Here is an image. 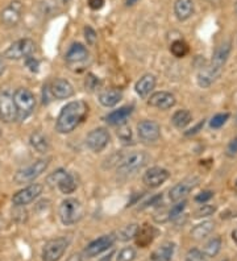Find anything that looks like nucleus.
<instances>
[{
	"mask_svg": "<svg viewBox=\"0 0 237 261\" xmlns=\"http://www.w3.org/2000/svg\"><path fill=\"white\" fill-rule=\"evenodd\" d=\"M231 49L232 44L229 41L221 42L219 46H216L209 64L203 67L198 74V83L200 87L203 89L209 87L221 75V71L224 69L228 57L231 55Z\"/></svg>",
	"mask_w": 237,
	"mask_h": 261,
	"instance_id": "1",
	"label": "nucleus"
},
{
	"mask_svg": "<svg viewBox=\"0 0 237 261\" xmlns=\"http://www.w3.org/2000/svg\"><path fill=\"white\" fill-rule=\"evenodd\" d=\"M89 111V107L83 100H74L63 106L58 115L56 129L60 134H70L83 121Z\"/></svg>",
	"mask_w": 237,
	"mask_h": 261,
	"instance_id": "2",
	"label": "nucleus"
},
{
	"mask_svg": "<svg viewBox=\"0 0 237 261\" xmlns=\"http://www.w3.org/2000/svg\"><path fill=\"white\" fill-rule=\"evenodd\" d=\"M83 217V206L75 198H66L60 204V218L65 226L78 223Z\"/></svg>",
	"mask_w": 237,
	"mask_h": 261,
	"instance_id": "3",
	"label": "nucleus"
},
{
	"mask_svg": "<svg viewBox=\"0 0 237 261\" xmlns=\"http://www.w3.org/2000/svg\"><path fill=\"white\" fill-rule=\"evenodd\" d=\"M13 102L17 110V119L24 120L33 114L36 109L35 95L28 89H17L13 94Z\"/></svg>",
	"mask_w": 237,
	"mask_h": 261,
	"instance_id": "4",
	"label": "nucleus"
},
{
	"mask_svg": "<svg viewBox=\"0 0 237 261\" xmlns=\"http://www.w3.org/2000/svg\"><path fill=\"white\" fill-rule=\"evenodd\" d=\"M49 159H41L37 160L36 163H33L32 165L27 166L24 169H20L19 172L13 175V181L17 185H24V184H28V182L35 181L36 178H38L42 173H45V170L49 166Z\"/></svg>",
	"mask_w": 237,
	"mask_h": 261,
	"instance_id": "5",
	"label": "nucleus"
},
{
	"mask_svg": "<svg viewBox=\"0 0 237 261\" xmlns=\"http://www.w3.org/2000/svg\"><path fill=\"white\" fill-rule=\"evenodd\" d=\"M149 156L144 152H133L128 156L123 157L120 163L117 164V172L120 174H132L135 172H139L148 163Z\"/></svg>",
	"mask_w": 237,
	"mask_h": 261,
	"instance_id": "6",
	"label": "nucleus"
},
{
	"mask_svg": "<svg viewBox=\"0 0 237 261\" xmlns=\"http://www.w3.org/2000/svg\"><path fill=\"white\" fill-rule=\"evenodd\" d=\"M36 50V44L31 38H21L19 41L13 42L10 48L4 51L3 57L7 60H22L31 57Z\"/></svg>",
	"mask_w": 237,
	"mask_h": 261,
	"instance_id": "7",
	"label": "nucleus"
},
{
	"mask_svg": "<svg viewBox=\"0 0 237 261\" xmlns=\"http://www.w3.org/2000/svg\"><path fill=\"white\" fill-rule=\"evenodd\" d=\"M67 245L69 240L66 238L49 240L42 249V261H58L66 251Z\"/></svg>",
	"mask_w": 237,
	"mask_h": 261,
	"instance_id": "8",
	"label": "nucleus"
},
{
	"mask_svg": "<svg viewBox=\"0 0 237 261\" xmlns=\"http://www.w3.org/2000/svg\"><path fill=\"white\" fill-rule=\"evenodd\" d=\"M42 190H44V186L41 184H32V185L27 186V188L17 191L16 194H13L12 203L16 207L27 206V204L32 203L35 199H37L41 195Z\"/></svg>",
	"mask_w": 237,
	"mask_h": 261,
	"instance_id": "9",
	"label": "nucleus"
},
{
	"mask_svg": "<svg viewBox=\"0 0 237 261\" xmlns=\"http://www.w3.org/2000/svg\"><path fill=\"white\" fill-rule=\"evenodd\" d=\"M22 16V4L20 0H12L0 13V21L7 28H12L20 22Z\"/></svg>",
	"mask_w": 237,
	"mask_h": 261,
	"instance_id": "10",
	"label": "nucleus"
},
{
	"mask_svg": "<svg viewBox=\"0 0 237 261\" xmlns=\"http://www.w3.org/2000/svg\"><path fill=\"white\" fill-rule=\"evenodd\" d=\"M110 139V134L106 128H95L86 137V144L92 152L99 153L107 147Z\"/></svg>",
	"mask_w": 237,
	"mask_h": 261,
	"instance_id": "11",
	"label": "nucleus"
},
{
	"mask_svg": "<svg viewBox=\"0 0 237 261\" xmlns=\"http://www.w3.org/2000/svg\"><path fill=\"white\" fill-rule=\"evenodd\" d=\"M137 135L144 143H155L161 137V127L153 120H142L137 124Z\"/></svg>",
	"mask_w": 237,
	"mask_h": 261,
	"instance_id": "12",
	"label": "nucleus"
},
{
	"mask_svg": "<svg viewBox=\"0 0 237 261\" xmlns=\"http://www.w3.org/2000/svg\"><path fill=\"white\" fill-rule=\"evenodd\" d=\"M116 242V236L115 233H110V235H104L99 238V239L94 240V242L90 243L85 249V255L87 257H96L99 256L100 253L106 252L107 249H110L112 245L115 244Z\"/></svg>",
	"mask_w": 237,
	"mask_h": 261,
	"instance_id": "13",
	"label": "nucleus"
},
{
	"mask_svg": "<svg viewBox=\"0 0 237 261\" xmlns=\"http://www.w3.org/2000/svg\"><path fill=\"white\" fill-rule=\"evenodd\" d=\"M170 177V173L164 168H158V166H154V168H150L146 170V173L142 177V181L145 184L148 188L155 189L160 188L162 184L168 181V178Z\"/></svg>",
	"mask_w": 237,
	"mask_h": 261,
	"instance_id": "14",
	"label": "nucleus"
},
{
	"mask_svg": "<svg viewBox=\"0 0 237 261\" xmlns=\"http://www.w3.org/2000/svg\"><path fill=\"white\" fill-rule=\"evenodd\" d=\"M0 119L4 123H12L17 119V110H16L13 96L10 94H0Z\"/></svg>",
	"mask_w": 237,
	"mask_h": 261,
	"instance_id": "15",
	"label": "nucleus"
},
{
	"mask_svg": "<svg viewBox=\"0 0 237 261\" xmlns=\"http://www.w3.org/2000/svg\"><path fill=\"white\" fill-rule=\"evenodd\" d=\"M196 179H185V181L179 182V184H177L175 186H173V188L170 189V191H169V197H170V201L171 202H180L183 201L185 198L187 197V195L190 194V191L193 190L194 188L196 186Z\"/></svg>",
	"mask_w": 237,
	"mask_h": 261,
	"instance_id": "16",
	"label": "nucleus"
},
{
	"mask_svg": "<svg viewBox=\"0 0 237 261\" xmlns=\"http://www.w3.org/2000/svg\"><path fill=\"white\" fill-rule=\"evenodd\" d=\"M149 106L158 110H170L175 106V96L168 91H158L153 94L148 100Z\"/></svg>",
	"mask_w": 237,
	"mask_h": 261,
	"instance_id": "17",
	"label": "nucleus"
},
{
	"mask_svg": "<svg viewBox=\"0 0 237 261\" xmlns=\"http://www.w3.org/2000/svg\"><path fill=\"white\" fill-rule=\"evenodd\" d=\"M49 89H50L51 95L57 99H69L74 95L73 85L69 81L62 80V78L54 80Z\"/></svg>",
	"mask_w": 237,
	"mask_h": 261,
	"instance_id": "18",
	"label": "nucleus"
},
{
	"mask_svg": "<svg viewBox=\"0 0 237 261\" xmlns=\"http://www.w3.org/2000/svg\"><path fill=\"white\" fill-rule=\"evenodd\" d=\"M87 58H89V50L85 45L79 42L71 45L66 53V61L69 64H81Z\"/></svg>",
	"mask_w": 237,
	"mask_h": 261,
	"instance_id": "19",
	"label": "nucleus"
},
{
	"mask_svg": "<svg viewBox=\"0 0 237 261\" xmlns=\"http://www.w3.org/2000/svg\"><path fill=\"white\" fill-rule=\"evenodd\" d=\"M174 13L179 21L190 19L194 15V2L193 0H175Z\"/></svg>",
	"mask_w": 237,
	"mask_h": 261,
	"instance_id": "20",
	"label": "nucleus"
},
{
	"mask_svg": "<svg viewBox=\"0 0 237 261\" xmlns=\"http://www.w3.org/2000/svg\"><path fill=\"white\" fill-rule=\"evenodd\" d=\"M155 87V76L153 74H145L137 81L135 90H136L137 95L141 98H146L149 94L152 93L153 89Z\"/></svg>",
	"mask_w": 237,
	"mask_h": 261,
	"instance_id": "21",
	"label": "nucleus"
},
{
	"mask_svg": "<svg viewBox=\"0 0 237 261\" xmlns=\"http://www.w3.org/2000/svg\"><path fill=\"white\" fill-rule=\"evenodd\" d=\"M155 235H157V229L154 227L144 224L142 227H139V231H137V235L135 239H136L137 245H140L141 248H145L149 244H152Z\"/></svg>",
	"mask_w": 237,
	"mask_h": 261,
	"instance_id": "22",
	"label": "nucleus"
},
{
	"mask_svg": "<svg viewBox=\"0 0 237 261\" xmlns=\"http://www.w3.org/2000/svg\"><path fill=\"white\" fill-rule=\"evenodd\" d=\"M132 112H133L132 106H124V107H121V109L108 114L106 120H107L108 124L121 125L124 124V123L126 121V119L129 118L130 115H132Z\"/></svg>",
	"mask_w": 237,
	"mask_h": 261,
	"instance_id": "23",
	"label": "nucleus"
},
{
	"mask_svg": "<svg viewBox=\"0 0 237 261\" xmlns=\"http://www.w3.org/2000/svg\"><path fill=\"white\" fill-rule=\"evenodd\" d=\"M174 249H175L174 243H164L150 253L149 261H170L174 255Z\"/></svg>",
	"mask_w": 237,
	"mask_h": 261,
	"instance_id": "24",
	"label": "nucleus"
},
{
	"mask_svg": "<svg viewBox=\"0 0 237 261\" xmlns=\"http://www.w3.org/2000/svg\"><path fill=\"white\" fill-rule=\"evenodd\" d=\"M123 99V94L119 90L111 89L104 90L103 93L99 94V102L104 107H114Z\"/></svg>",
	"mask_w": 237,
	"mask_h": 261,
	"instance_id": "25",
	"label": "nucleus"
},
{
	"mask_svg": "<svg viewBox=\"0 0 237 261\" xmlns=\"http://www.w3.org/2000/svg\"><path fill=\"white\" fill-rule=\"evenodd\" d=\"M215 229V223L214 222H203V223L198 224L191 229V238L195 240H203L205 238H208L212 233V231Z\"/></svg>",
	"mask_w": 237,
	"mask_h": 261,
	"instance_id": "26",
	"label": "nucleus"
},
{
	"mask_svg": "<svg viewBox=\"0 0 237 261\" xmlns=\"http://www.w3.org/2000/svg\"><path fill=\"white\" fill-rule=\"evenodd\" d=\"M191 120H193V115L189 110H179L171 118V123H173L174 127L179 128V129L187 127L191 123Z\"/></svg>",
	"mask_w": 237,
	"mask_h": 261,
	"instance_id": "27",
	"label": "nucleus"
},
{
	"mask_svg": "<svg viewBox=\"0 0 237 261\" xmlns=\"http://www.w3.org/2000/svg\"><path fill=\"white\" fill-rule=\"evenodd\" d=\"M137 231H139V226H137L136 223L126 224V226L121 227V228L115 233V236H116V240H120V242H129V240L136 238Z\"/></svg>",
	"mask_w": 237,
	"mask_h": 261,
	"instance_id": "28",
	"label": "nucleus"
},
{
	"mask_svg": "<svg viewBox=\"0 0 237 261\" xmlns=\"http://www.w3.org/2000/svg\"><path fill=\"white\" fill-rule=\"evenodd\" d=\"M31 145L38 153H46L49 149V141L41 132H35L31 135Z\"/></svg>",
	"mask_w": 237,
	"mask_h": 261,
	"instance_id": "29",
	"label": "nucleus"
},
{
	"mask_svg": "<svg viewBox=\"0 0 237 261\" xmlns=\"http://www.w3.org/2000/svg\"><path fill=\"white\" fill-rule=\"evenodd\" d=\"M58 189H60L61 193H63V194H71V193H74L76 190V182L73 175L67 173L61 179L60 184H58Z\"/></svg>",
	"mask_w": 237,
	"mask_h": 261,
	"instance_id": "30",
	"label": "nucleus"
},
{
	"mask_svg": "<svg viewBox=\"0 0 237 261\" xmlns=\"http://www.w3.org/2000/svg\"><path fill=\"white\" fill-rule=\"evenodd\" d=\"M220 249H221V239L220 238H214V239H211L207 244L204 245L203 252H204V255L209 258V257H215L219 252H220Z\"/></svg>",
	"mask_w": 237,
	"mask_h": 261,
	"instance_id": "31",
	"label": "nucleus"
},
{
	"mask_svg": "<svg viewBox=\"0 0 237 261\" xmlns=\"http://www.w3.org/2000/svg\"><path fill=\"white\" fill-rule=\"evenodd\" d=\"M170 51L174 57L183 58L189 53V45L185 41H182V40H177V41H174L171 44Z\"/></svg>",
	"mask_w": 237,
	"mask_h": 261,
	"instance_id": "32",
	"label": "nucleus"
},
{
	"mask_svg": "<svg viewBox=\"0 0 237 261\" xmlns=\"http://www.w3.org/2000/svg\"><path fill=\"white\" fill-rule=\"evenodd\" d=\"M66 174H67L66 170H63V169H57V170L51 173L50 175H47L46 184L49 186H58L61 179H62Z\"/></svg>",
	"mask_w": 237,
	"mask_h": 261,
	"instance_id": "33",
	"label": "nucleus"
},
{
	"mask_svg": "<svg viewBox=\"0 0 237 261\" xmlns=\"http://www.w3.org/2000/svg\"><path fill=\"white\" fill-rule=\"evenodd\" d=\"M229 119V114L225 112V114H218L215 115L214 118L209 120V127L214 128V129H218V128H221L223 125L227 123V120Z\"/></svg>",
	"mask_w": 237,
	"mask_h": 261,
	"instance_id": "34",
	"label": "nucleus"
},
{
	"mask_svg": "<svg viewBox=\"0 0 237 261\" xmlns=\"http://www.w3.org/2000/svg\"><path fill=\"white\" fill-rule=\"evenodd\" d=\"M136 258V251L132 247H126L117 253V261H133Z\"/></svg>",
	"mask_w": 237,
	"mask_h": 261,
	"instance_id": "35",
	"label": "nucleus"
},
{
	"mask_svg": "<svg viewBox=\"0 0 237 261\" xmlns=\"http://www.w3.org/2000/svg\"><path fill=\"white\" fill-rule=\"evenodd\" d=\"M186 261H208V257L204 255V252L193 248L187 252Z\"/></svg>",
	"mask_w": 237,
	"mask_h": 261,
	"instance_id": "36",
	"label": "nucleus"
},
{
	"mask_svg": "<svg viewBox=\"0 0 237 261\" xmlns=\"http://www.w3.org/2000/svg\"><path fill=\"white\" fill-rule=\"evenodd\" d=\"M216 211V207L212 206V204H203L202 207H199L195 213V218H208L211 215H214Z\"/></svg>",
	"mask_w": 237,
	"mask_h": 261,
	"instance_id": "37",
	"label": "nucleus"
},
{
	"mask_svg": "<svg viewBox=\"0 0 237 261\" xmlns=\"http://www.w3.org/2000/svg\"><path fill=\"white\" fill-rule=\"evenodd\" d=\"M117 136H119V139H120L121 141H124V143L132 141V130H130V127H128L125 123L121 124L120 127H119V129H117Z\"/></svg>",
	"mask_w": 237,
	"mask_h": 261,
	"instance_id": "38",
	"label": "nucleus"
},
{
	"mask_svg": "<svg viewBox=\"0 0 237 261\" xmlns=\"http://www.w3.org/2000/svg\"><path fill=\"white\" fill-rule=\"evenodd\" d=\"M186 204L187 202L185 201V199L183 201L177 202V204H174V206L171 207V210L169 211V217H170V219H175V218L180 217L185 208H186Z\"/></svg>",
	"mask_w": 237,
	"mask_h": 261,
	"instance_id": "39",
	"label": "nucleus"
},
{
	"mask_svg": "<svg viewBox=\"0 0 237 261\" xmlns=\"http://www.w3.org/2000/svg\"><path fill=\"white\" fill-rule=\"evenodd\" d=\"M85 37H86V41L90 46H94L96 44V40H98V36H96V32H95L94 29L91 27H86L85 28Z\"/></svg>",
	"mask_w": 237,
	"mask_h": 261,
	"instance_id": "40",
	"label": "nucleus"
},
{
	"mask_svg": "<svg viewBox=\"0 0 237 261\" xmlns=\"http://www.w3.org/2000/svg\"><path fill=\"white\" fill-rule=\"evenodd\" d=\"M25 64H27V66H28V69L31 71H33V73H37L38 71V66H40V65H38V61L36 60L35 57H27L25 58Z\"/></svg>",
	"mask_w": 237,
	"mask_h": 261,
	"instance_id": "41",
	"label": "nucleus"
},
{
	"mask_svg": "<svg viewBox=\"0 0 237 261\" xmlns=\"http://www.w3.org/2000/svg\"><path fill=\"white\" fill-rule=\"evenodd\" d=\"M212 197H214V193H212V191H203V193L196 195L195 201L198 202V203H204V202L209 201Z\"/></svg>",
	"mask_w": 237,
	"mask_h": 261,
	"instance_id": "42",
	"label": "nucleus"
},
{
	"mask_svg": "<svg viewBox=\"0 0 237 261\" xmlns=\"http://www.w3.org/2000/svg\"><path fill=\"white\" fill-rule=\"evenodd\" d=\"M98 86H99V80L96 78V76H94L90 74L89 78L86 80V87L90 90H95Z\"/></svg>",
	"mask_w": 237,
	"mask_h": 261,
	"instance_id": "43",
	"label": "nucleus"
},
{
	"mask_svg": "<svg viewBox=\"0 0 237 261\" xmlns=\"http://www.w3.org/2000/svg\"><path fill=\"white\" fill-rule=\"evenodd\" d=\"M227 153H228V156H234V154L237 153V137H234L233 140L228 144Z\"/></svg>",
	"mask_w": 237,
	"mask_h": 261,
	"instance_id": "44",
	"label": "nucleus"
},
{
	"mask_svg": "<svg viewBox=\"0 0 237 261\" xmlns=\"http://www.w3.org/2000/svg\"><path fill=\"white\" fill-rule=\"evenodd\" d=\"M89 6L91 10L98 11L104 6V0H89Z\"/></svg>",
	"mask_w": 237,
	"mask_h": 261,
	"instance_id": "45",
	"label": "nucleus"
},
{
	"mask_svg": "<svg viewBox=\"0 0 237 261\" xmlns=\"http://www.w3.org/2000/svg\"><path fill=\"white\" fill-rule=\"evenodd\" d=\"M203 125H204V120L200 121L199 124L196 125L195 128H193V129H190V132H186V135H189V136H190V135H194V134H196V132H199V129L203 127Z\"/></svg>",
	"mask_w": 237,
	"mask_h": 261,
	"instance_id": "46",
	"label": "nucleus"
},
{
	"mask_svg": "<svg viewBox=\"0 0 237 261\" xmlns=\"http://www.w3.org/2000/svg\"><path fill=\"white\" fill-rule=\"evenodd\" d=\"M4 71H6V62H4L3 56H0V76L3 75Z\"/></svg>",
	"mask_w": 237,
	"mask_h": 261,
	"instance_id": "47",
	"label": "nucleus"
},
{
	"mask_svg": "<svg viewBox=\"0 0 237 261\" xmlns=\"http://www.w3.org/2000/svg\"><path fill=\"white\" fill-rule=\"evenodd\" d=\"M232 239H233L234 244L237 245V227L233 229V231H232Z\"/></svg>",
	"mask_w": 237,
	"mask_h": 261,
	"instance_id": "48",
	"label": "nucleus"
},
{
	"mask_svg": "<svg viewBox=\"0 0 237 261\" xmlns=\"http://www.w3.org/2000/svg\"><path fill=\"white\" fill-rule=\"evenodd\" d=\"M209 2H211V3H215V2H218V0H209Z\"/></svg>",
	"mask_w": 237,
	"mask_h": 261,
	"instance_id": "49",
	"label": "nucleus"
},
{
	"mask_svg": "<svg viewBox=\"0 0 237 261\" xmlns=\"http://www.w3.org/2000/svg\"><path fill=\"white\" fill-rule=\"evenodd\" d=\"M234 11H236V13H237V3H236V6H234Z\"/></svg>",
	"mask_w": 237,
	"mask_h": 261,
	"instance_id": "50",
	"label": "nucleus"
},
{
	"mask_svg": "<svg viewBox=\"0 0 237 261\" xmlns=\"http://www.w3.org/2000/svg\"><path fill=\"white\" fill-rule=\"evenodd\" d=\"M63 3H67V2H70V0H62Z\"/></svg>",
	"mask_w": 237,
	"mask_h": 261,
	"instance_id": "51",
	"label": "nucleus"
},
{
	"mask_svg": "<svg viewBox=\"0 0 237 261\" xmlns=\"http://www.w3.org/2000/svg\"><path fill=\"white\" fill-rule=\"evenodd\" d=\"M0 136H2V129H0Z\"/></svg>",
	"mask_w": 237,
	"mask_h": 261,
	"instance_id": "52",
	"label": "nucleus"
},
{
	"mask_svg": "<svg viewBox=\"0 0 237 261\" xmlns=\"http://www.w3.org/2000/svg\"><path fill=\"white\" fill-rule=\"evenodd\" d=\"M236 186H237V182H236Z\"/></svg>",
	"mask_w": 237,
	"mask_h": 261,
	"instance_id": "53",
	"label": "nucleus"
},
{
	"mask_svg": "<svg viewBox=\"0 0 237 261\" xmlns=\"http://www.w3.org/2000/svg\"><path fill=\"white\" fill-rule=\"evenodd\" d=\"M224 261H228V260H224Z\"/></svg>",
	"mask_w": 237,
	"mask_h": 261,
	"instance_id": "54",
	"label": "nucleus"
}]
</instances>
